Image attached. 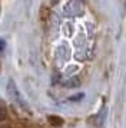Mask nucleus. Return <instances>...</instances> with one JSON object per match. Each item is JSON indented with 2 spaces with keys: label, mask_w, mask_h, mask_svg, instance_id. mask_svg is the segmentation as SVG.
Listing matches in <instances>:
<instances>
[{
  "label": "nucleus",
  "mask_w": 126,
  "mask_h": 128,
  "mask_svg": "<svg viewBox=\"0 0 126 128\" xmlns=\"http://www.w3.org/2000/svg\"><path fill=\"white\" fill-rule=\"evenodd\" d=\"M7 95H9V98H10L16 105H19L22 110H24V111L29 110L27 102L24 101V98L22 96V94H20V91H19L17 85H16L13 81H11V79L7 82Z\"/></svg>",
  "instance_id": "f257e3e1"
},
{
  "label": "nucleus",
  "mask_w": 126,
  "mask_h": 128,
  "mask_svg": "<svg viewBox=\"0 0 126 128\" xmlns=\"http://www.w3.org/2000/svg\"><path fill=\"white\" fill-rule=\"evenodd\" d=\"M49 122H50L53 127H62L63 120L60 118V116H57V115H50L49 116Z\"/></svg>",
  "instance_id": "f03ea898"
},
{
  "label": "nucleus",
  "mask_w": 126,
  "mask_h": 128,
  "mask_svg": "<svg viewBox=\"0 0 126 128\" xmlns=\"http://www.w3.org/2000/svg\"><path fill=\"white\" fill-rule=\"evenodd\" d=\"M6 115H7V110H6V105L0 101V122L6 120Z\"/></svg>",
  "instance_id": "7ed1b4c3"
}]
</instances>
